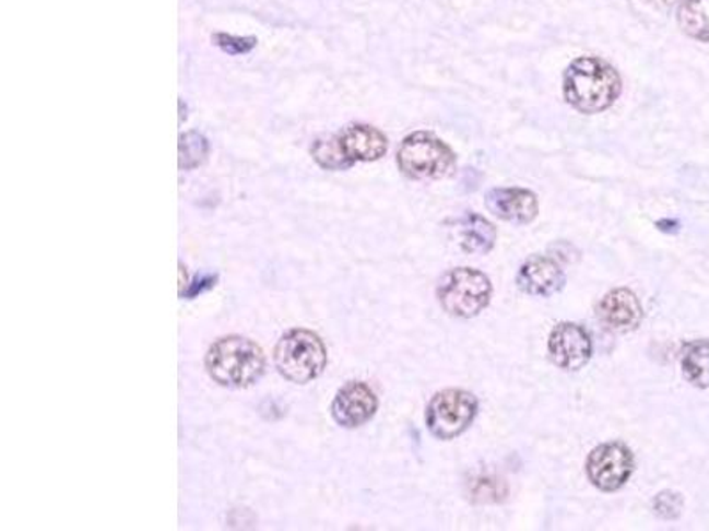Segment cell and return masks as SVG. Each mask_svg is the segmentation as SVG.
Segmentation results:
<instances>
[{
  "label": "cell",
  "instance_id": "obj_1",
  "mask_svg": "<svg viewBox=\"0 0 709 531\" xmlns=\"http://www.w3.org/2000/svg\"><path fill=\"white\" fill-rule=\"evenodd\" d=\"M619 94V73L600 57H578L564 73V98L578 113H603Z\"/></svg>",
  "mask_w": 709,
  "mask_h": 531
},
{
  "label": "cell",
  "instance_id": "obj_2",
  "mask_svg": "<svg viewBox=\"0 0 709 531\" xmlns=\"http://www.w3.org/2000/svg\"><path fill=\"white\" fill-rule=\"evenodd\" d=\"M206 373L216 385L249 388L263 378L267 358L261 347L245 337H222L208 350Z\"/></svg>",
  "mask_w": 709,
  "mask_h": 531
},
{
  "label": "cell",
  "instance_id": "obj_3",
  "mask_svg": "<svg viewBox=\"0 0 709 531\" xmlns=\"http://www.w3.org/2000/svg\"><path fill=\"white\" fill-rule=\"evenodd\" d=\"M327 347L315 331L295 328L279 339L273 362L287 381L307 385L323 374L327 367Z\"/></svg>",
  "mask_w": 709,
  "mask_h": 531
},
{
  "label": "cell",
  "instance_id": "obj_4",
  "mask_svg": "<svg viewBox=\"0 0 709 531\" xmlns=\"http://www.w3.org/2000/svg\"><path fill=\"white\" fill-rule=\"evenodd\" d=\"M398 165L410 179L433 181L454 173L456 156L438 137L428 131H415L401 142Z\"/></svg>",
  "mask_w": 709,
  "mask_h": 531
},
{
  "label": "cell",
  "instance_id": "obj_5",
  "mask_svg": "<svg viewBox=\"0 0 709 531\" xmlns=\"http://www.w3.org/2000/svg\"><path fill=\"white\" fill-rule=\"evenodd\" d=\"M437 296L449 316L470 319L488 307L492 299V282L483 271L454 268L447 271L440 280Z\"/></svg>",
  "mask_w": 709,
  "mask_h": 531
},
{
  "label": "cell",
  "instance_id": "obj_6",
  "mask_svg": "<svg viewBox=\"0 0 709 531\" xmlns=\"http://www.w3.org/2000/svg\"><path fill=\"white\" fill-rule=\"evenodd\" d=\"M477 408L480 404L472 393L449 388L433 397L426 411V425L435 438H458L474 422Z\"/></svg>",
  "mask_w": 709,
  "mask_h": 531
},
{
  "label": "cell",
  "instance_id": "obj_7",
  "mask_svg": "<svg viewBox=\"0 0 709 531\" xmlns=\"http://www.w3.org/2000/svg\"><path fill=\"white\" fill-rule=\"evenodd\" d=\"M634 453L623 442H603L586 462L589 482L603 493L619 491L634 473Z\"/></svg>",
  "mask_w": 709,
  "mask_h": 531
},
{
  "label": "cell",
  "instance_id": "obj_8",
  "mask_svg": "<svg viewBox=\"0 0 709 531\" xmlns=\"http://www.w3.org/2000/svg\"><path fill=\"white\" fill-rule=\"evenodd\" d=\"M548 351L557 367L580 370L591 359V337L580 324L560 322L550 333Z\"/></svg>",
  "mask_w": 709,
  "mask_h": 531
},
{
  "label": "cell",
  "instance_id": "obj_9",
  "mask_svg": "<svg viewBox=\"0 0 709 531\" xmlns=\"http://www.w3.org/2000/svg\"><path fill=\"white\" fill-rule=\"evenodd\" d=\"M376 410H378L376 393L362 381L344 385L335 393L334 402L330 408L332 418L346 429H357L361 425L367 424L375 416Z\"/></svg>",
  "mask_w": 709,
  "mask_h": 531
},
{
  "label": "cell",
  "instance_id": "obj_10",
  "mask_svg": "<svg viewBox=\"0 0 709 531\" xmlns=\"http://www.w3.org/2000/svg\"><path fill=\"white\" fill-rule=\"evenodd\" d=\"M518 287L529 296L548 298L559 293L566 284V275L559 262L545 256H532L518 271Z\"/></svg>",
  "mask_w": 709,
  "mask_h": 531
},
{
  "label": "cell",
  "instance_id": "obj_11",
  "mask_svg": "<svg viewBox=\"0 0 709 531\" xmlns=\"http://www.w3.org/2000/svg\"><path fill=\"white\" fill-rule=\"evenodd\" d=\"M486 208L498 219L515 225L531 224L540 211L537 197L523 188H495L488 191Z\"/></svg>",
  "mask_w": 709,
  "mask_h": 531
},
{
  "label": "cell",
  "instance_id": "obj_12",
  "mask_svg": "<svg viewBox=\"0 0 709 531\" xmlns=\"http://www.w3.org/2000/svg\"><path fill=\"white\" fill-rule=\"evenodd\" d=\"M598 317L606 328L626 333L640 327L643 308L634 291L621 287L603 296L598 305Z\"/></svg>",
  "mask_w": 709,
  "mask_h": 531
},
{
  "label": "cell",
  "instance_id": "obj_13",
  "mask_svg": "<svg viewBox=\"0 0 709 531\" xmlns=\"http://www.w3.org/2000/svg\"><path fill=\"white\" fill-rule=\"evenodd\" d=\"M335 139L350 167L357 162H376L389 150L387 137L380 130L367 125H352L344 128Z\"/></svg>",
  "mask_w": 709,
  "mask_h": 531
},
{
  "label": "cell",
  "instance_id": "obj_14",
  "mask_svg": "<svg viewBox=\"0 0 709 531\" xmlns=\"http://www.w3.org/2000/svg\"><path fill=\"white\" fill-rule=\"evenodd\" d=\"M458 239H460V247L466 253H480V256H484V253H488L494 248L495 239H497V231L483 216L475 215V213H466L458 222Z\"/></svg>",
  "mask_w": 709,
  "mask_h": 531
},
{
  "label": "cell",
  "instance_id": "obj_15",
  "mask_svg": "<svg viewBox=\"0 0 709 531\" xmlns=\"http://www.w3.org/2000/svg\"><path fill=\"white\" fill-rule=\"evenodd\" d=\"M677 22L686 36L709 43V0H683Z\"/></svg>",
  "mask_w": 709,
  "mask_h": 531
},
{
  "label": "cell",
  "instance_id": "obj_16",
  "mask_svg": "<svg viewBox=\"0 0 709 531\" xmlns=\"http://www.w3.org/2000/svg\"><path fill=\"white\" fill-rule=\"evenodd\" d=\"M683 374L697 388L709 387V342L697 341L686 345L682 358Z\"/></svg>",
  "mask_w": 709,
  "mask_h": 531
},
{
  "label": "cell",
  "instance_id": "obj_17",
  "mask_svg": "<svg viewBox=\"0 0 709 531\" xmlns=\"http://www.w3.org/2000/svg\"><path fill=\"white\" fill-rule=\"evenodd\" d=\"M208 153H210V145L201 133L190 131L187 135H181L179 139V168L181 170L198 168L199 165L206 162Z\"/></svg>",
  "mask_w": 709,
  "mask_h": 531
},
{
  "label": "cell",
  "instance_id": "obj_18",
  "mask_svg": "<svg viewBox=\"0 0 709 531\" xmlns=\"http://www.w3.org/2000/svg\"><path fill=\"white\" fill-rule=\"evenodd\" d=\"M312 158L316 160V164L327 168V170H343V168L350 167L348 162L344 160L343 153H341V148H339V142L335 137L327 140H318L312 145Z\"/></svg>",
  "mask_w": 709,
  "mask_h": 531
},
{
  "label": "cell",
  "instance_id": "obj_19",
  "mask_svg": "<svg viewBox=\"0 0 709 531\" xmlns=\"http://www.w3.org/2000/svg\"><path fill=\"white\" fill-rule=\"evenodd\" d=\"M653 508L660 518L676 519L680 518L683 510V498L677 493L665 491V493H660L654 498Z\"/></svg>",
  "mask_w": 709,
  "mask_h": 531
},
{
  "label": "cell",
  "instance_id": "obj_20",
  "mask_svg": "<svg viewBox=\"0 0 709 531\" xmlns=\"http://www.w3.org/2000/svg\"><path fill=\"white\" fill-rule=\"evenodd\" d=\"M215 42L218 47L229 51V54H247L256 47L255 38H235V36H227V34H216Z\"/></svg>",
  "mask_w": 709,
  "mask_h": 531
}]
</instances>
